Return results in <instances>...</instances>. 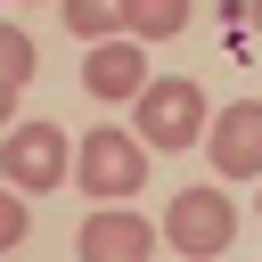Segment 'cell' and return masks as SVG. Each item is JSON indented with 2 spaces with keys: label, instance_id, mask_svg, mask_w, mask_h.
Instances as JSON below:
<instances>
[{
  "label": "cell",
  "instance_id": "6da1fadb",
  "mask_svg": "<svg viewBox=\"0 0 262 262\" xmlns=\"http://www.w3.org/2000/svg\"><path fill=\"white\" fill-rule=\"evenodd\" d=\"M205 123H213V106H205L196 74H147V90L131 98V131H139V147H196Z\"/></svg>",
  "mask_w": 262,
  "mask_h": 262
},
{
  "label": "cell",
  "instance_id": "7a4b0ae2",
  "mask_svg": "<svg viewBox=\"0 0 262 262\" xmlns=\"http://www.w3.org/2000/svg\"><path fill=\"white\" fill-rule=\"evenodd\" d=\"M74 180H82V196H98V205H123V196H139L147 188V147L131 139V131H82V147H74Z\"/></svg>",
  "mask_w": 262,
  "mask_h": 262
},
{
  "label": "cell",
  "instance_id": "3957f363",
  "mask_svg": "<svg viewBox=\"0 0 262 262\" xmlns=\"http://www.w3.org/2000/svg\"><path fill=\"white\" fill-rule=\"evenodd\" d=\"M66 123H8L0 131V180L16 188V196H41V188H57L66 180Z\"/></svg>",
  "mask_w": 262,
  "mask_h": 262
},
{
  "label": "cell",
  "instance_id": "277c9868",
  "mask_svg": "<svg viewBox=\"0 0 262 262\" xmlns=\"http://www.w3.org/2000/svg\"><path fill=\"white\" fill-rule=\"evenodd\" d=\"M164 237L188 254V262H213V254H229V237H237V205L221 196V188H180L172 196V213H164Z\"/></svg>",
  "mask_w": 262,
  "mask_h": 262
},
{
  "label": "cell",
  "instance_id": "5b68a950",
  "mask_svg": "<svg viewBox=\"0 0 262 262\" xmlns=\"http://www.w3.org/2000/svg\"><path fill=\"white\" fill-rule=\"evenodd\" d=\"M205 156L221 180H262V98H229L205 123Z\"/></svg>",
  "mask_w": 262,
  "mask_h": 262
},
{
  "label": "cell",
  "instance_id": "8992f818",
  "mask_svg": "<svg viewBox=\"0 0 262 262\" xmlns=\"http://www.w3.org/2000/svg\"><path fill=\"white\" fill-rule=\"evenodd\" d=\"M74 254H82V262H147V254H156V229L139 221V205H98V213L74 229Z\"/></svg>",
  "mask_w": 262,
  "mask_h": 262
},
{
  "label": "cell",
  "instance_id": "52a82bcc",
  "mask_svg": "<svg viewBox=\"0 0 262 262\" xmlns=\"http://www.w3.org/2000/svg\"><path fill=\"white\" fill-rule=\"evenodd\" d=\"M82 90L90 98H139L147 90V41H131V33H106V41H90V57H82Z\"/></svg>",
  "mask_w": 262,
  "mask_h": 262
},
{
  "label": "cell",
  "instance_id": "ba28073f",
  "mask_svg": "<svg viewBox=\"0 0 262 262\" xmlns=\"http://www.w3.org/2000/svg\"><path fill=\"white\" fill-rule=\"evenodd\" d=\"M123 33L131 41H172V33H188V0H123Z\"/></svg>",
  "mask_w": 262,
  "mask_h": 262
},
{
  "label": "cell",
  "instance_id": "9c48e42d",
  "mask_svg": "<svg viewBox=\"0 0 262 262\" xmlns=\"http://www.w3.org/2000/svg\"><path fill=\"white\" fill-rule=\"evenodd\" d=\"M57 8H66V33H74V41L123 33V0H57Z\"/></svg>",
  "mask_w": 262,
  "mask_h": 262
},
{
  "label": "cell",
  "instance_id": "30bf717a",
  "mask_svg": "<svg viewBox=\"0 0 262 262\" xmlns=\"http://www.w3.org/2000/svg\"><path fill=\"white\" fill-rule=\"evenodd\" d=\"M25 82H33V33L0 25V90H25Z\"/></svg>",
  "mask_w": 262,
  "mask_h": 262
},
{
  "label": "cell",
  "instance_id": "8fae6325",
  "mask_svg": "<svg viewBox=\"0 0 262 262\" xmlns=\"http://www.w3.org/2000/svg\"><path fill=\"white\" fill-rule=\"evenodd\" d=\"M8 246H25V196L16 188H0V254Z\"/></svg>",
  "mask_w": 262,
  "mask_h": 262
},
{
  "label": "cell",
  "instance_id": "7c38bea8",
  "mask_svg": "<svg viewBox=\"0 0 262 262\" xmlns=\"http://www.w3.org/2000/svg\"><path fill=\"white\" fill-rule=\"evenodd\" d=\"M8 123H16V90H0V131H8Z\"/></svg>",
  "mask_w": 262,
  "mask_h": 262
},
{
  "label": "cell",
  "instance_id": "4fadbf2b",
  "mask_svg": "<svg viewBox=\"0 0 262 262\" xmlns=\"http://www.w3.org/2000/svg\"><path fill=\"white\" fill-rule=\"evenodd\" d=\"M246 16H254V33H262V0H246Z\"/></svg>",
  "mask_w": 262,
  "mask_h": 262
}]
</instances>
